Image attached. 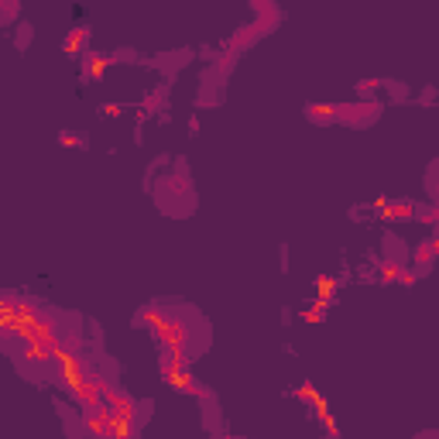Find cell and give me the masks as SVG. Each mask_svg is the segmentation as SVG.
<instances>
[{"instance_id": "cell-1", "label": "cell", "mask_w": 439, "mask_h": 439, "mask_svg": "<svg viewBox=\"0 0 439 439\" xmlns=\"http://www.w3.org/2000/svg\"><path fill=\"white\" fill-rule=\"evenodd\" d=\"M385 220H412L415 216V206L412 202H381L378 206Z\"/></svg>"}, {"instance_id": "cell-2", "label": "cell", "mask_w": 439, "mask_h": 439, "mask_svg": "<svg viewBox=\"0 0 439 439\" xmlns=\"http://www.w3.org/2000/svg\"><path fill=\"white\" fill-rule=\"evenodd\" d=\"M107 66H110V55H100V52H93V55H89V62H86V76L93 80V76H100Z\"/></svg>"}, {"instance_id": "cell-3", "label": "cell", "mask_w": 439, "mask_h": 439, "mask_svg": "<svg viewBox=\"0 0 439 439\" xmlns=\"http://www.w3.org/2000/svg\"><path fill=\"white\" fill-rule=\"evenodd\" d=\"M80 45H86V28H76V31L69 35V41H66V52H76Z\"/></svg>"}, {"instance_id": "cell-4", "label": "cell", "mask_w": 439, "mask_h": 439, "mask_svg": "<svg viewBox=\"0 0 439 439\" xmlns=\"http://www.w3.org/2000/svg\"><path fill=\"white\" fill-rule=\"evenodd\" d=\"M295 395H299L302 401H320V395H316V388H313V385H302Z\"/></svg>"}, {"instance_id": "cell-5", "label": "cell", "mask_w": 439, "mask_h": 439, "mask_svg": "<svg viewBox=\"0 0 439 439\" xmlns=\"http://www.w3.org/2000/svg\"><path fill=\"white\" fill-rule=\"evenodd\" d=\"M419 439H439V433H422Z\"/></svg>"}]
</instances>
